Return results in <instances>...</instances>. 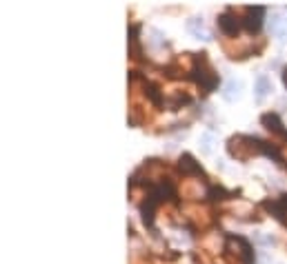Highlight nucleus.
I'll list each match as a JSON object with an SVG mask.
<instances>
[{
    "mask_svg": "<svg viewBox=\"0 0 287 264\" xmlns=\"http://www.w3.org/2000/svg\"><path fill=\"white\" fill-rule=\"evenodd\" d=\"M263 144L265 142H260V140H256V138H249V136H234V138H229V142H227V151L238 160H247L249 155L265 151Z\"/></svg>",
    "mask_w": 287,
    "mask_h": 264,
    "instance_id": "nucleus-1",
    "label": "nucleus"
},
{
    "mask_svg": "<svg viewBox=\"0 0 287 264\" xmlns=\"http://www.w3.org/2000/svg\"><path fill=\"white\" fill-rule=\"evenodd\" d=\"M240 89H243V82L236 80V78H232V80H227V85H225L223 98L225 100H236V98L240 96Z\"/></svg>",
    "mask_w": 287,
    "mask_h": 264,
    "instance_id": "nucleus-7",
    "label": "nucleus"
},
{
    "mask_svg": "<svg viewBox=\"0 0 287 264\" xmlns=\"http://www.w3.org/2000/svg\"><path fill=\"white\" fill-rule=\"evenodd\" d=\"M263 124L269 129L271 133H276V136H280V138H287V131L283 129V124H280V120H278V116H276V113H265V116H263Z\"/></svg>",
    "mask_w": 287,
    "mask_h": 264,
    "instance_id": "nucleus-6",
    "label": "nucleus"
},
{
    "mask_svg": "<svg viewBox=\"0 0 287 264\" xmlns=\"http://www.w3.org/2000/svg\"><path fill=\"white\" fill-rule=\"evenodd\" d=\"M218 25H220V29H223L225 34H229V36L236 34L238 27H240L238 18H236V16H234L232 12H225L223 16H220V18H218Z\"/></svg>",
    "mask_w": 287,
    "mask_h": 264,
    "instance_id": "nucleus-5",
    "label": "nucleus"
},
{
    "mask_svg": "<svg viewBox=\"0 0 287 264\" xmlns=\"http://www.w3.org/2000/svg\"><path fill=\"white\" fill-rule=\"evenodd\" d=\"M267 206H269L271 211H276V215H278L280 220H283V213L287 211V195H283V198H280L278 202H269Z\"/></svg>",
    "mask_w": 287,
    "mask_h": 264,
    "instance_id": "nucleus-11",
    "label": "nucleus"
},
{
    "mask_svg": "<svg viewBox=\"0 0 287 264\" xmlns=\"http://www.w3.org/2000/svg\"><path fill=\"white\" fill-rule=\"evenodd\" d=\"M271 91V87H269V78L267 76H258L256 78V100H265V96Z\"/></svg>",
    "mask_w": 287,
    "mask_h": 264,
    "instance_id": "nucleus-9",
    "label": "nucleus"
},
{
    "mask_svg": "<svg viewBox=\"0 0 287 264\" xmlns=\"http://www.w3.org/2000/svg\"><path fill=\"white\" fill-rule=\"evenodd\" d=\"M260 18H263V9H260V7L247 9V29L258 31L260 29Z\"/></svg>",
    "mask_w": 287,
    "mask_h": 264,
    "instance_id": "nucleus-10",
    "label": "nucleus"
},
{
    "mask_svg": "<svg viewBox=\"0 0 287 264\" xmlns=\"http://www.w3.org/2000/svg\"><path fill=\"white\" fill-rule=\"evenodd\" d=\"M207 54H201V58H198V67H201V71H198V80H201V85L205 87V89H214L216 87V82H218V76L214 74V69L209 67V62H207V58H205Z\"/></svg>",
    "mask_w": 287,
    "mask_h": 264,
    "instance_id": "nucleus-3",
    "label": "nucleus"
},
{
    "mask_svg": "<svg viewBox=\"0 0 287 264\" xmlns=\"http://www.w3.org/2000/svg\"><path fill=\"white\" fill-rule=\"evenodd\" d=\"M209 142H212V136H205V138H203V151H205V153L212 151V144H209Z\"/></svg>",
    "mask_w": 287,
    "mask_h": 264,
    "instance_id": "nucleus-12",
    "label": "nucleus"
},
{
    "mask_svg": "<svg viewBox=\"0 0 287 264\" xmlns=\"http://www.w3.org/2000/svg\"><path fill=\"white\" fill-rule=\"evenodd\" d=\"M178 167H181L183 173H203L201 167H198V162L189 153H185L181 160H178Z\"/></svg>",
    "mask_w": 287,
    "mask_h": 264,
    "instance_id": "nucleus-8",
    "label": "nucleus"
},
{
    "mask_svg": "<svg viewBox=\"0 0 287 264\" xmlns=\"http://www.w3.org/2000/svg\"><path fill=\"white\" fill-rule=\"evenodd\" d=\"M187 31L196 36L198 40H212V36H209L207 27H205V20L201 16H192V18L187 20Z\"/></svg>",
    "mask_w": 287,
    "mask_h": 264,
    "instance_id": "nucleus-4",
    "label": "nucleus"
},
{
    "mask_svg": "<svg viewBox=\"0 0 287 264\" xmlns=\"http://www.w3.org/2000/svg\"><path fill=\"white\" fill-rule=\"evenodd\" d=\"M225 251H227V257H236V260H240L243 264H252V260H254L252 246L240 235H229L227 240H225Z\"/></svg>",
    "mask_w": 287,
    "mask_h": 264,
    "instance_id": "nucleus-2",
    "label": "nucleus"
}]
</instances>
